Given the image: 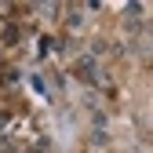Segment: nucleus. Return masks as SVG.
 I'll return each instance as SVG.
<instances>
[{"mask_svg":"<svg viewBox=\"0 0 153 153\" xmlns=\"http://www.w3.org/2000/svg\"><path fill=\"white\" fill-rule=\"evenodd\" d=\"M73 73L80 76L84 84H102V73H99V62H95L91 55H80V59H76V66H73Z\"/></svg>","mask_w":153,"mask_h":153,"instance_id":"nucleus-1","label":"nucleus"},{"mask_svg":"<svg viewBox=\"0 0 153 153\" xmlns=\"http://www.w3.org/2000/svg\"><path fill=\"white\" fill-rule=\"evenodd\" d=\"M62 26H66L69 33H80V29H84V11H76V7H69V11L62 15Z\"/></svg>","mask_w":153,"mask_h":153,"instance_id":"nucleus-2","label":"nucleus"},{"mask_svg":"<svg viewBox=\"0 0 153 153\" xmlns=\"http://www.w3.org/2000/svg\"><path fill=\"white\" fill-rule=\"evenodd\" d=\"M0 40H4V44H18V40H22V29H18V26H4V36H0Z\"/></svg>","mask_w":153,"mask_h":153,"instance_id":"nucleus-3","label":"nucleus"},{"mask_svg":"<svg viewBox=\"0 0 153 153\" xmlns=\"http://www.w3.org/2000/svg\"><path fill=\"white\" fill-rule=\"evenodd\" d=\"M4 131H7V113H0V139H4Z\"/></svg>","mask_w":153,"mask_h":153,"instance_id":"nucleus-4","label":"nucleus"},{"mask_svg":"<svg viewBox=\"0 0 153 153\" xmlns=\"http://www.w3.org/2000/svg\"><path fill=\"white\" fill-rule=\"evenodd\" d=\"M0 69H4V55H0Z\"/></svg>","mask_w":153,"mask_h":153,"instance_id":"nucleus-5","label":"nucleus"}]
</instances>
